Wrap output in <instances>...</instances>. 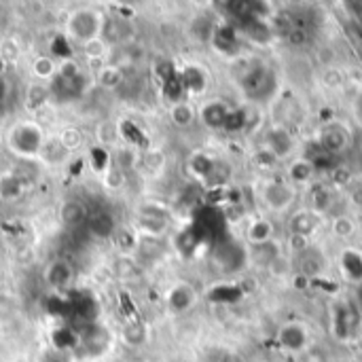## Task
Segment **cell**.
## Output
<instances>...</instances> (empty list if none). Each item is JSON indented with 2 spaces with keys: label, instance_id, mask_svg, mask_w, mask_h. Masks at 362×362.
I'll list each match as a JSON object with an SVG mask.
<instances>
[{
  "label": "cell",
  "instance_id": "obj_1",
  "mask_svg": "<svg viewBox=\"0 0 362 362\" xmlns=\"http://www.w3.org/2000/svg\"><path fill=\"white\" fill-rule=\"evenodd\" d=\"M9 146L15 155L24 157V159L40 157V150H43V146H45L43 130H40V126L32 123V121L19 123L9 134Z\"/></svg>",
  "mask_w": 362,
  "mask_h": 362
},
{
  "label": "cell",
  "instance_id": "obj_2",
  "mask_svg": "<svg viewBox=\"0 0 362 362\" xmlns=\"http://www.w3.org/2000/svg\"><path fill=\"white\" fill-rule=\"evenodd\" d=\"M239 85L250 98L263 100L275 92V76L267 66L252 62L244 68V72L239 74Z\"/></svg>",
  "mask_w": 362,
  "mask_h": 362
},
{
  "label": "cell",
  "instance_id": "obj_3",
  "mask_svg": "<svg viewBox=\"0 0 362 362\" xmlns=\"http://www.w3.org/2000/svg\"><path fill=\"white\" fill-rule=\"evenodd\" d=\"M66 28H68V32H70L74 38L80 40V43H87V40H92V38L102 36L104 17H102V13H98V11L80 9V11H74V13L68 17Z\"/></svg>",
  "mask_w": 362,
  "mask_h": 362
},
{
  "label": "cell",
  "instance_id": "obj_4",
  "mask_svg": "<svg viewBox=\"0 0 362 362\" xmlns=\"http://www.w3.org/2000/svg\"><path fill=\"white\" fill-rule=\"evenodd\" d=\"M360 322V316H358V309L352 305V303H337L335 309H333V331L337 337L345 339L350 337L356 327Z\"/></svg>",
  "mask_w": 362,
  "mask_h": 362
},
{
  "label": "cell",
  "instance_id": "obj_5",
  "mask_svg": "<svg viewBox=\"0 0 362 362\" xmlns=\"http://www.w3.org/2000/svg\"><path fill=\"white\" fill-rule=\"evenodd\" d=\"M350 144V136H347V130L339 123H331L322 130L320 134V140H318V146L329 153V155H339L341 150H345Z\"/></svg>",
  "mask_w": 362,
  "mask_h": 362
},
{
  "label": "cell",
  "instance_id": "obj_6",
  "mask_svg": "<svg viewBox=\"0 0 362 362\" xmlns=\"http://www.w3.org/2000/svg\"><path fill=\"white\" fill-rule=\"evenodd\" d=\"M178 76H180V83H182V89L187 96H199L208 87V74L197 64H187Z\"/></svg>",
  "mask_w": 362,
  "mask_h": 362
},
{
  "label": "cell",
  "instance_id": "obj_7",
  "mask_svg": "<svg viewBox=\"0 0 362 362\" xmlns=\"http://www.w3.org/2000/svg\"><path fill=\"white\" fill-rule=\"evenodd\" d=\"M263 201L271 210H286L293 204V191L284 182L271 180L263 187Z\"/></svg>",
  "mask_w": 362,
  "mask_h": 362
},
{
  "label": "cell",
  "instance_id": "obj_8",
  "mask_svg": "<svg viewBox=\"0 0 362 362\" xmlns=\"http://www.w3.org/2000/svg\"><path fill=\"white\" fill-rule=\"evenodd\" d=\"M229 112L231 108L221 102V100H212L208 104L201 106L199 110V119H201V123H204L208 130H225V123H227V119H229Z\"/></svg>",
  "mask_w": 362,
  "mask_h": 362
},
{
  "label": "cell",
  "instance_id": "obj_9",
  "mask_svg": "<svg viewBox=\"0 0 362 362\" xmlns=\"http://www.w3.org/2000/svg\"><path fill=\"white\" fill-rule=\"evenodd\" d=\"M195 301H197V293L193 291V286L187 284V282H178L176 286L170 288V293L166 297V303L174 313L189 311L195 305Z\"/></svg>",
  "mask_w": 362,
  "mask_h": 362
},
{
  "label": "cell",
  "instance_id": "obj_10",
  "mask_svg": "<svg viewBox=\"0 0 362 362\" xmlns=\"http://www.w3.org/2000/svg\"><path fill=\"white\" fill-rule=\"evenodd\" d=\"M212 45L227 58H235L239 53V32L229 24L221 26L212 32Z\"/></svg>",
  "mask_w": 362,
  "mask_h": 362
},
{
  "label": "cell",
  "instance_id": "obj_11",
  "mask_svg": "<svg viewBox=\"0 0 362 362\" xmlns=\"http://www.w3.org/2000/svg\"><path fill=\"white\" fill-rule=\"evenodd\" d=\"M74 277L72 267L66 261H53L47 269H45V282L51 288H66Z\"/></svg>",
  "mask_w": 362,
  "mask_h": 362
},
{
  "label": "cell",
  "instance_id": "obj_12",
  "mask_svg": "<svg viewBox=\"0 0 362 362\" xmlns=\"http://www.w3.org/2000/svg\"><path fill=\"white\" fill-rule=\"evenodd\" d=\"M60 218L66 227H76L87 221V206L78 199H66L60 206Z\"/></svg>",
  "mask_w": 362,
  "mask_h": 362
},
{
  "label": "cell",
  "instance_id": "obj_13",
  "mask_svg": "<svg viewBox=\"0 0 362 362\" xmlns=\"http://www.w3.org/2000/svg\"><path fill=\"white\" fill-rule=\"evenodd\" d=\"M277 343L288 352H301L307 343V335L299 325H288V327H284L279 331Z\"/></svg>",
  "mask_w": 362,
  "mask_h": 362
},
{
  "label": "cell",
  "instance_id": "obj_14",
  "mask_svg": "<svg viewBox=\"0 0 362 362\" xmlns=\"http://www.w3.org/2000/svg\"><path fill=\"white\" fill-rule=\"evenodd\" d=\"M265 148H269L277 159L282 157H286L291 150H293V136L286 132V130H282V128H275L267 134V144Z\"/></svg>",
  "mask_w": 362,
  "mask_h": 362
},
{
  "label": "cell",
  "instance_id": "obj_15",
  "mask_svg": "<svg viewBox=\"0 0 362 362\" xmlns=\"http://www.w3.org/2000/svg\"><path fill=\"white\" fill-rule=\"evenodd\" d=\"M170 227L168 216H146V214H138L136 218V229L138 233H144L148 237H161Z\"/></svg>",
  "mask_w": 362,
  "mask_h": 362
},
{
  "label": "cell",
  "instance_id": "obj_16",
  "mask_svg": "<svg viewBox=\"0 0 362 362\" xmlns=\"http://www.w3.org/2000/svg\"><path fill=\"white\" fill-rule=\"evenodd\" d=\"M30 70H32V76L38 78V83H51L58 76V62L51 55H38L32 62Z\"/></svg>",
  "mask_w": 362,
  "mask_h": 362
},
{
  "label": "cell",
  "instance_id": "obj_17",
  "mask_svg": "<svg viewBox=\"0 0 362 362\" xmlns=\"http://www.w3.org/2000/svg\"><path fill=\"white\" fill-rule=\"evenodd\" d=\"M341 269H343V275L354 282V284H360L362 282V252L358 250H345L341 255Z\"/></svg>",
  "mask_w": 362,
  "mask_h": 362
},
{
  "label": "cell",
  "instance_id": "obj_18",
  "mask_svg": "<svg viewBox=\"0 0 362 362\" xmlns=\"http://www.w3.org/2000/svg\"><path fill=\"white\" fill-rule=\"evenodd\" d=\"M214 164H216V159H212L210 155L206 153H197L189 159V170L195 178L199 180H210L212 176V170H214Z\"/></svg>",
  "mask_w": 362,
  "mask_h": 362
},
{
  "label": "cell",
  "instance_id": "obj_19",
  "mask_svg": "<svg viewBox=\"0 0 362 362\" xmlns=\"http://www.w3.org/2000/svg\"><path fill=\"white\" fill-rule=\"evenodd\" d=\"M96 80L98 85L104 87V89H117L121 83H123V70L114 64H104L100 66L98 74H96Z\"/></svg>",
  "mask_w": 362,
  "mask_h": 362
},
{
  "label": "cell",
  "instance_id": "obj_20",
  "mask_svg": "<svg viewBox=\"0 0 362 362\" xmlns=\"http://www.w3.org/2000/svg\"><path fill=\"white\" fill-rule=\"evenodd\" d=\"M89 231L96 235V237H112L114 231H117V223L114 218L108 214V212H96L92 218H89Z\"/></svg>",
  "mask_w": 362,
  "mask_h": 362
},
{
  "label": "cell",
  "instance_id": "obj_21",
  "mask_svg": "<svg viewBox=\"0 0 362 362\" xmlns=\"http://www.w3.org/2000/svg\"><path fill=\"white\" fill-rule=\"evenodd\" d=\"M318 221H316V212H299L291 218V233L297 237H307L316 231Z\"/></svg>",
  "mask_w": 362,
  "mask_h": 362
},
{
  "label": "cell",
  "instance_id": "obj_22",
  "mask_svg": "<svg viewBox=\"0 0 362 362\" xmlns=\"http://www.w3.org/2000/svg\"><path fill=\"white\" fill-rule=\"evenodd\" d=\"M49 98H51V89L45 85V83H32L30 87H28V94H26V106L30 108V110H40L43 108L47 102H49Z\"/></svg>",
  "mask_w": 362,
  "mask_h": 362
},
{
  "label": "cell",
  "instance_id": "obj_23",
  "mask_svg": "<svg viewBox=\"0 0 362 362\" xmlns=\"http://www.w3.org/2000/svg\"><path fill=\"white\" fill-rule=\"evenodd\" d=\"M80 51H83L85 60H89V62H104L110 53V45L102 36H98V38H92V40H87V43L80 45Z\"/></svg>",
  "mask_w": 362,
  "mask_h": 362
},
{
  "label": "cell",
  "instance_id": "obj_24",
  "mask_svg": "<svg viewBox=\"0 0 362 362\" xmlns=\"http://www.w3.org/2000/svg\"><path fill=\"white\" fill-rule=\"evenodd\" d=\"M244 297V288L239 284H218L210 291V301L214 303H237Z\"/></svg>",
  "mask_w": 362,
  "mask_h": 362
},
{
  "label": "cell",
  "instance_id": "obj_25",
  "mask_svg": "<svg viewBox=\"0 0 362 362\" xmlns=\"http://www.w3.org/2000/svg\"><path fill=\"white\" fill-rule=\"evenodd\" d=\"M170 119L176 128H189L193 121H195V108L189 104V102H178V104H172L170 108Z\"/></svg>",
  "mask_w": 362,
  "mask_h": 362
},
{
  "label": "cell",
  "instance_id": "obj_26",
  "mask_svg": "<svg viewBox=\"0 0 362 362\" xmlns=\"http://www.w3.org/2000/svg\"><path fill=\"white\" fill-rule=\"evenodd\" d=\"M271 223L269 221H265V218H259V221H255L250 227H248V241L250 244H255V246H263V244H267V241L271 239Z\"/></svg>",
  "mask_w": 362,
  "mask_h": 362
},
{
  "label": "cell",
  "instance_id": "obj_27",
  "mask_svg": "<svg viewBox=\"0 0 362 362\" xmlns=\"http://www.w3.org/2000/svg\"><path fill=\"white\" fill-rule=\"evenodd\" d=\"M119 138H121V128L117 123H112V121H104V123H100L98 128V142H100V148H117L119 144Z\"/></svg>",
  "mask_w": 362,
  "mask_h": 362
},
{
  "label": "cell",
  "instance_id": "obj_28",
  "mask_svg": "<svg viewBox=\"0 0 362 362\" xmlns=\"http://www.w3.org/2000/svg\"><path fill=\"white\" fill-rule=\"evenodd\" d=\"M114 246L121 252V257H130L136 250V231L117 229L114 231Z\"/></svg>",
  "mask_w": 362,
  "mask_h": 362
},
{
  "label": "cell",
  "instance_id": "obj_29",
  "mask_svg": "<svg viewBox=\"0 0 362 362\" xmlns=\"http://www.w3.org/2000/svg\"><path fill=\"white\" fill-rule=\"evenodd\" d=\"M58 142L64 146V150L72 153V150H78L80 146H83L85 136H83V132H80L78 128H64L60 138H58Z\"/></svg>",
  "mask_w": 362,
  "mask_h": 362
},
{
  "label": "cell",
  "instance_id": "obj_30",
  "mask_svg": "<svg viewBox=\"0 0 362 362\" xmlns=\"http://www.w3.org/2000/svg\"><path fill=\"white\" fill-rule=\"evenodd\" d=\"M333 204V193L329 187L325 184H318L313 191H311V206L316 212H327Z\"/></svg>",
  "mask_w": 362,
  "mask_h": 362
},
{
  "label": "cell",
  "instance_id": "obj_31",
  "mask_svg": "<svg viewBox=\"0 0 362 362\" xmlns=\"http://www.w3.org/2000/svg\"><path fill=\"white\" fill-rule=\"evenodd\" d=\"M21 195V182L15 174L0 176V199H17Z\"/></svg>",
  "mask_w": 362,
  "mask_h": 362
},
{
  "label": "cell",
  "instance_id": "obj_32",
  "mask_svg": "<svg viewBox=\"0 0 362 362\" xmlns=\"http://www.w3.org/2000/svg\"><path fill=\"white\" fill-rule=\"evenodd\" d=\"M313 166L309 164L307 159H299V161H295V164L291 166V170H288V176H291V180L293 182H297V184H303V182H307V180H311V176H313Z\"/></svg>",
  "mask_w": 362,
  "mask_h": 362
},
{
  "label": "cell",
  "instance_id": "obj_33",
  "mask_svg": "<svg viewBox=\"0 0 362 362\" xmlns=\"http://www.w3.org/2000/svg\"><path fill=\"white\" fill-rule=\"evenodd\" d=\"M21 55V49L17 45V40L13 38H3L0 40V60H3L7 66L9 64H15Z\"/></svg>",
  "mask_w": 362,
  "mask_h": 362
},
{
  "label": "cell",
  "instance_id": "obj_34",
  "mask_svg": "<svg viewBox=\"0 0 362 362\" xmlns=\"http://www.w3.org/2000/svg\"><path fill=\"white\" fill-rule=\"evenodd\" d=\"M70 153L64 150V146L55 140V142H45L43 150H40V157H43L45 161H49V164H62V161L68 157Z\"/></svg>",
  "mask_w": 362,
  "mask_h": 362
},
{
  "label": "cell",
  "instance_id": "obj_35",
  "mask_svg": "<svg viewBox=\"0 0 362 362\" xmlns=\"http://www.w3.org/2000/svg\"><path fill=\"white\" fill-rule=\"evenodd\" d=\"M126 184V172L117 168L114 164H110L106 170H104V187L106 189H121Z\"/></svg>",
  "mask_w": 362,
  "mask_h": 362
},
{
  "label": "cell",
  "instance_id": "obj_36",
  "mask_svg": "<svg viewBox=\"0 0 362 362\" xmlns=\"http://www.w3.org/2000/svg\"><path fill=\"white\" fill-rule=\"evenodd\" d=\"M136 161V150L132 146H117L114 150V159H112V164L117 168H121L126 172V168H130L132 164Z\"/></svg>",
  "mask_w": 362,
  "mask_h": 362
},
{
  "label": "cell",
  "instance_id": "obj_37",
  "mask_svg": "<svg viewBox=\"0 0 362 362\" xmlns=\"http://www.w3.org/2000/svg\"><path fill=\"white\" fill-rule=\"evenodd\" d=\"M164 164H166V155H164V150H159V148H148V150L144 153V166H146V170L157 172V170L164 168Z\"/></svg>",
  "mask_w": 362,
  "mask_h": 362
},
{
  "label": "cell",
  "instance_id": "obj_38",
  "mask_svg": "<svg viewBox=\"0 0 362 362\" xmlns=\"http://www.w3.org/2000/svg\"><path fill=\"white\" fill-rule=\"evenodd\" d=\"M58 74H60V78H80V66H78V62H74V60H64L60 66H58Z\"/></svg>",
  "mask_w": 362,
  "mask_h": 362
},
{
  "label": "cell",
  "instance_id": "obj_39",
  "mask_svg": "<svg viewBox=\"0 0 362 362\" xmlns=\"http://www.w3.org/2000/svg\"><path fill=\"white\" fill-rule=\"evenodd\" d=\"M114 269H117V275H119V277H132V275L138 271V267H136V263L132 261V257H119Z\"/></svg>",
  "mask_w": 362,
  "mask_h": 362
},
{
  "label": "cell",
  "instance_id": "obj_40",
  "mask_svg": "<svg viewBox=\"0 0 362 362\" xmlns=\"http://www.w3.org/2000/svg\"><path fill=\"white\" fill-rule=\"evenodd\" d=\"M255 164L263 170H269L277 164V157L269 150V148H261L257 155H255Z\"/></svg>",
  "mask_w": 362,
  "mask_h": 362
},
{
  "label": "cell",
  "instance_id": "obj_41",
  "mask_svg": "<svg viewBox=\"0 0 362 362\" xmlns=\"http://www.w3.org/2000/svg\"><path fill=\"white\" fill-rule=\"evenodd\" d=\"M333 231L339 235V237H347V235H352L354 233V223L347 218V216H337L335 221H333Z\"/></svg>",
  "mask_w": 362,
  "mask_h": 362
},
{
  "label": "cell",
  "instance_id": "obj_42",
  "mask_svg": "<svg viewBox=\"0 0 362 362\" xmlns=\"http://www.w3.org/2000/svg\"><path fill=\"white\" fill-rule=\"evenodd\" d=\"M144 329L140 327V325H132V327H128L126 329V333H123V339L128 341V343H132V345H136V343H142L144 341Z\"/></svg>",
  "mask_w": 362,
  "mask_h": 362
},
{
  "label": "cell",
  "instance_id": "obj_43",
  "mask_svg": "<svg viewBox=\"0 0 362 362\" xmlns=\"http://www.w3.org/2000/svg\"><path fill=\"white\" fill-rule=\"evenodd\" d=\"M9 92H11V85H9V80H7L5 76H0V104H3V102L7 100Z\"/></svg>",
  "mask_w": 362,
  "mask_h": 362
},
{
  "label": "cell",
  "instance_id": "obj_44",
  "mask_svg": "<svg viewBox=\"0 0 362 362\" xmlns=\"http://www.w3.org/2000/svg\"><path fill=\"white\" fill-rule=\"evenodd\" d=\"M117 9H119L117 13H119L121 17H126V19H132V17L136 15V11H132V9H130V7H126V5H119Z\"/></svg>",
  "mask_w": 362,
  "mask_h": 362
},
{
  "label": "cell",
  "instance_id": "obj_45",
  "mask_svg": "<svg viewBox=\"0 0 362 362\" xmlns=\"http://www.w3.org/2000/svg\"><path fill=\"white\" fill-rule=\"evenodd\" d=\"M352 201H354L356 206H362V187H358V189L352 191Z\"/></svg>",
  "mask_w": 362,
  "mask_h": 362
},
{
  "label": "cell",
  "instance_id": "obj_46",
  "mask_svg": "<svg viewBox=\"0 0 362 362\" xmlns=\"http://www.w3.org/2000/svg\"><path fill=\"white\" fill-rule=\"evenodd\" d=\"M356 297H358V303H360V307H362V282L358 284V293H356Z\"/></svg>",
  "mask_w": 362,
  "mask_h": 362
},
{
  "label": "cell",
  "instance_id": "obj_47",
  "mask_svg": "<svg viewBox=\"0 0 362 362\" xmlns=\"http://www.w3.org/2000/svg\"><path fill=\"white\" fill-rule=\"evenodd\" d=\"M5 70H7V64L0 60V76H5Z\"/></svg>",
  "mask_w": 362,
  "mask_h": 362
},
{
  "label": "cell",
  "instance_id": "obj_48",
  "mask_svg": "<svg viewBox=\"0 0 362 362\" xmlns=\"http://www.w3.org/2000/svg\"><path fill=\"white\" fill-rule=\"evenodd\" d=\"M358 106H360V112H362V96H360V100H358Z\"/></svg>",
  "mask_w": 362,
  "mask_h": 362
}]
</instances>
